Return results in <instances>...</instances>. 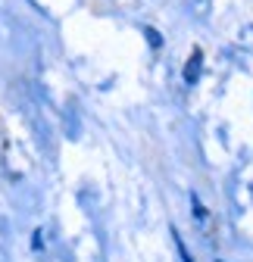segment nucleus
<instances>
[{"label":"nucleus","mask_w":253,"mask_h":262,"mask_svg":"<svg viewBox=\"0 0 253 262\" xmlns=\"http://www.w3.org/2000/svg\"><path fill=\"white\" fill-rule=\"evenodd\" d=\"M200 72H203V50L194 47L191 59H187V66H184V84H187V88L197 84V81H200Z\"/></svg>","instance_id":"nucleus-1"},{"label":"nucleus","mask_w":253,"mask_h":262,"mask_svg":"<svg viewBox=\"0 0 253 262\" xmlns=\"http://www.w3.org/2000/svg\"><path fill=\"white\" fill-rule=\"evenodd\" d=\"M147 38H150V47H160L163 44V38H160V31H156V28H147Z\"/></svg>","instance_id":"nucleus-2"},{"label":"nucleus","mask_w":253,"mask_h":262,"mask_svg":"<svg viewBox=\"0 0 253 262\" xmlns=\"http://www.w3.org/2000/svg\"><path fill=\"white\" fill-rule=\"evenodd\" d=\"M175 247H178V256H181V262H194V256H191V253L184 250V244H181L178 237H175Z\"/></svg>","instance_id":"nucleus-3"}]
</instances>
